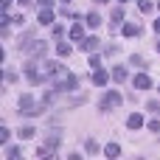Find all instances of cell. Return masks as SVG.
<instances>
[{
  "label": "cell",
  "instance_id": "d6986e66",
  "mask_svg": "<svg viewBox=\"0 0 160 160\" xmlns=\"http://www.w3.org/2000/svg\"><path fill=\"white\" fill-rule=\"evenodd\" d=\"M20 107H22V110H25V107H31V96H28V93L20 98Z\"/></svg>",
  "mask_w": 160,
  "mask_h": 160
},
{
  "label": "cell",
  "instance_id": "603a6c76",
  "mask_svg": "<svg viewBox=\"0 0 160 160\" xmlns=\"http://www.w3.org/2000/svg\"><path fill=\"white\" fill-rule=\"evenodd\" d=\"M149 129L152 132H160V121H149Z\"/></svg>",
  "mask_w": 160,
  "mask_h": 160
},
{
  "label": "cell",
  "instance_id": "5bb4252c",
  "mask_svg": "<svg viewBox=\"0 0 160 160\" xmlns=\"http://www.w3.org/2000/svg\"><path fill=\"white\" fill-rule=\"evenodd\" d=\"M56 53H59V56H68V53H70V45H68V42H59V45H56Z\"/></svg>",
  "mask_w": 160,
  "mask_h": 160
},
{
  "label": "cell",
  "instance_id": "52a82bcc",
  "mask_svg": "<svg viewBox=\"0 0 160 160\" xmlns=\"http://www.w3.org/2000/svg\"><path fill=\"white\" fill-rule=\"evenodd\" d=\"M82 48H84L87 53H93V51L98 48V39H96V37H87V39H82Z\"/></svg>",
  "mask_w": 160,
  "mask_h": 160
},
{
  "label": "cell",
  "instance_id": "4316f807",
  "mask_svg": "<svg viewBox=\"0 0 160 160\" xmlns=\"http://www.w3.org/2000/svg\"><path fill=\"white\" fill-rule=\"evenodd\" d=\"M96 3H107V0H96Z\"/></svg>",
  "mask_w": 160,
  "mask_h": 160
},
{
  "label": "cell",
  "instance_id": "5b68a950",
  "mask_svg": "<svg viewBox=\"0 0 160 160\" xmlns=\"http://www.w3.org/2000/svg\"><path fill=\"white\" fill-rule=\"evenodd\" d=\"M127 127H129V129H141V127H143V115H141V112H132V115L127 118Z\"/></svg>",
  "mask_w": 160,
  "mask_h": 160
},
{
  "label": "cell",
  "instance_id": "83f0119b",
  "mask_svg": "<svg viewBox=\"0 0 160 160\" xmlns=\"http://www.w3.org/2000/svg\"><path fill=\"white\" fill-rule=\"evenodd\" d=\"M62 3H70V0H62Z\"/></svg>",
  "mask_w": 160,
  "mask_h": 160
},
{
  "label": "cell",
  "instance_id": "277c9868",
  "mask_svg": "<svg viewBox=\"0 0 160 160\" xmlns=\"http://www.w3.org/2000/svg\"><path fill=\"white\" fill-rule=\"evenodd\" d=\"M121 20H124V11H121V8H112V14H110V28H112V34H115V28L121 25Z\"/></svg>",
  "mask_w": 160,
  "mask_h": 160
},
{
  "label": "cell",
  "instance_id": "7a4b0ae2",
  "mask_svg": "<svg viewBox=\"0 0 160 160\" xmlns=\"http://www.w3.org/2000/svg\"><path fill=\"white\" fill-rule=\"evenodd\" d=\"M132 84H135V90H149V87H152V79H149L146 73H138V76L132 79Z\"/></svg>",
  "mask_w": 160,
  "mask_h": 160
},
{
  "label": "cell",
  "instance_id": "cb8c5ba5",
  "mask_svg": "<svg viewBox=\"0 0 160 160\" xmlns=\"http://www.w3.org/2000/svg\"><path fill=\"white\" fill-rule=\"evenodd\" d=\"M37 3H39L42 8H51V6H53V0H37Z\"/></svg>",
  "mask_w": 160,
  "mask_h": 160
},
{
  "label": "cell",
  "instance_id": "3957f363",
  "mask_svg": "<svg viewBox=\"0 0 160 160\" xmlns=\"http://www.w3.org/2000/svg\"><path fill=\"white\" fill-rule=\"evenodd\" d=\"M107 82H110V73L107 70H93V84L96 87H104Z\"/></svg>",
  "mask_w": 160,
  "mask_h": 160
},
{
  "label": "cell",
  "instance_id": "8fae6325",
  "mask_svg": "<svg viewBox=\"0 0 160 160\" xmlns=\"http://www.w3.org/2000/svg\"><path fill=\"white\" fill-rule=\"evenodd\" d=\"M22 141H28V138H34V127H20V132H17Z\"/></svg>",
  "mask_w": 160,
  "mask_h": 160
},
{
  "label": "cell",
  "instance_id": "484cf974",
  "mask_svg": "<svg viewBox=\"0 0 160 160\" xmlns=\"http://www.w3.org/2000/svg\"><path fill=\"white\" fill-rule=\"evenodd\" d=\"M17 3H20V6H28V3H31V0H17Z\"/></svg>",
  "mask_w": 160,
  "mask_h": 160
},
{
  "label": "cell",
  "instance_id": "9a60e30c",
  "mask_svg": "<svg viewBox=\"0 0 160 160\" xmlns=\"http://www.w3.org/2000/svg\"><path fill=\"white\" fill-rule=\"evenodd\" d=\"M84 149H87L90 155H96V152H98V143H96V141L90 138V141H84Z\"/></svg>",
  "mask_w": 160,
  "mask_h": 160
},
{
  "label": "cell",
  "instance_id": "44dd1931",
  "mask_svg": "<svg viewBox=\"0 0 160 160\" xmlns=\"http://www.w3.org/2000/svg\"><path fill=\"white\" fill-rule=\"evenodd\" d=\"M90 68H93V70H98V56H93V53H90Z\"/></svg>",
  "mask_w": 160,
  "mask_h": 160
},
{
  "label": "cell",
  "instance_id": "ac0fdd59",
  "mask_svg": "<svg viewBox=\"0 0 160 160\" xmlns=\"http://www.w3.org/2000/svg\"><path fill=\"white\" fill-rule=\"evenodd\" d=\"M6 155L14 160V158H20V149H17V146H8V149H6Z\"/></svg>",
  "mask_w": 160,
  "mask_h": 160
},
{
  "label": "cell",
  "instance_id": "ffe728a7",
  "mask_svg": "<svg viewBox=\"0 0 160 160\" xmlns=\"http://www.w3.org/2000/svg\"><path fill=\"white\" fill-rule=\"evenodd\" d=\"M51 31H53V37H56V39H59V37H62V31H65V28H62V25H59V22H56V25H53V28H51Z\"/></svg>",
  "mask_w": 160,
  "mask_h": 160
},
{
  "label": "cell",
  "instance_id": "30bf717a",
  "mask_svg": "<svg viewBox=\"0 0 160 160\" xmlns=\"http://www.w3.org/2000/svg\"><path fill=\"white\" fill-rule=\"evenodd\" d=\"M104 155H107V158H118V155H121V146H118V143H107V146H104Z\"/></svg>",
  "mask_w": 160,
  "mask_h": 160
},
{
  "label": "cell",
  "instance_id": "9c48e42d",
  "mask_svg": "<svg viewBox=\"0 0 160 160\" xmlns=\"http://www.w3.org/2000/svg\"><path fill=\"white\" fill-rule=\"evenodd\" d=\"M70 39H79V42L84 39V28H82L79 22H76V25H70Z\"/></svg>",
  "mask_w": 160,
  "mask_h": 160
},
{
  "label": "cell",
  "instance_id": "e0dca14e",
  "mask_svg": "<svg viewBox=\"0 0 160 160\" xmlns=\"http://www.w3.org/2000/svg\"><path fill=\"white\" fill-rule=\"evenodd\" d=\"M8 138H11V132H8V129H6V127H0V143H6V141H8Z\"/></svg>",
  "mask_w": 160,
  "mask_h": 160
},
{
  "label": "cell",
  "instance_id": "4fadbf2b",
  "mask_svg": "<svg viewBox=\"0 0 160 160\" xmlns=\"http://www.w3.org/2000/svg\"><path fill=\"white\" fill-rule=\"evenodd\" d=\"M112 79H115V82H124V79H127V68H115V70H112Z\"/></svg>",
  "mask_w": 160,
  "mask_h": 160
},
{
  "label": "cell",
  "instance_id": "8992f818",
  "mask_svg": "<svg viewBox=\"0 0 160 160\" xmlns=\"http://www.w3.org/2000/svg\"><path fill=\"white\" fill-rule=\"evenodd\" d=\"M121 31H124L127 37H138V34H141V25H138V22H127Z\"/></svg>",
  "mask_w": 160,
  "mask_h": 160
},
{
  "label": "cell",
  "instance_id": "d4e9b609",
  "mask_svg": "<svg viewBox=\"0 0 160 160\" xmlns=\"http://www.w3.org/2000/svg\"><path fill=\"white\" fill-rule=\"evenodd\" d=\"M155 34H160V20H158V22H155Z\"/></svg>",
  "mask_w": 160,
  "mask_h": 160
},
{
  "label": "cell",
  "instance_id": "7c38bea8",
  "mask_svg": "<svg viewBox=\"0 0 160 160\" xmlns=\"http://www.w3.org/2000/svg\"><path fill=\"white\" fill-rule=\"evenodd\" d=\"M87 25H93V28H96V25H101V17H98L96 11H90V14H87Z\"/></svg>",
  "mask_w": 160,
  "mask_h": 160
},
{
  "label": "cell",
  "instance_id": "ba28073f",
  "mask_svg": "<svg viewBox=\"0 0 160 160\" xmlns=\"http://www.w3.org/2000/svg\"><path fill=\"white\" fill-rule=\"evenodd\" d=\"M39 22H42V25L53 22V11H51V8H39Z\"/></svg>",
  "mask_w": 160,
  "mask_h": 160
},
{
  "label": "cell",
  "instance_id": "f1b7e54d",
  "mask_svg": "<svg viewBox=\"0 0 160 160\" xmlns=\"http://www.w3.org/2000/svg\"><path fill=\"white\" fill-rule=\"evenodd\" d=\"M158 51H160V45H158Z\"/></svg>",
  "mask_w": 160,
  "mask_h": 160
},
{
  "label": "cell",
  "instance_id": "7402d4cb",
  "mask_svg": "<svg viewBox=\"0 0 160 160\" xmlns=\"http://www.w3.org/2000/svg\"><path fill=\"white\" fill-rule=\"evenodd\" d=\"M8 6H11V0H0V11H3V14L8 11Z\"/></svg>",
  "mask_w": 160,
  "mask_h": 160
},
{
  "label": "cell",
  "instance_id": "f546056e",
  "mask_svg": "<svg viewBox=\"0 0 160 160\" xmlns=\"http://www.w3.org/2000/svg\"><path fill=\"white\" fill-rule=\"evenodd\" d=\"M121 3H124V0H121Z\"/></svg>",
  "mask_w": 160,
  "mask_h": 160
},
{
  "label": "cell",
  "instance_id": "6da1fadb",
  "mask_svg": "<svg viewBox=\"0 0 160 160\" xmlns=\"http://www.w3.org/2000/svg\"><path fill=\"white\" fill-rule=\"evenodd\" d=\"M121 101H124V98H121V93H115V90H110V93H107V98L101 101V110H110V107H118Z\"/></svg>",
  "mask_w": 160,
  "mask_h": 160
},
{
  "label": "cell",
  "instance_id": "2e32d148",
  "mask_svg": "<svg viewBox=\"0 0 160 160\" xmlns=\"http://www.w3.org/2000/svg\"><path fill=\"white\" fill-rule=\"evenodd\" d=\"M138 6H141V11H146V14L155 8V3H152V0H138Z\"/></svg>",
  "mask_w": 160,
  "mask_h": 160
}]
</instances>
